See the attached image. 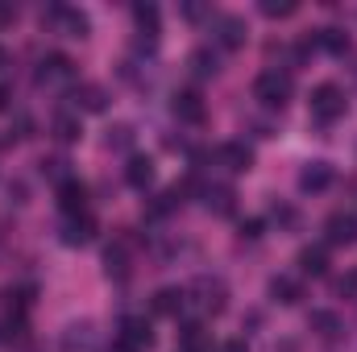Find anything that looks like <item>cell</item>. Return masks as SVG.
<instances>
[{"label":"cell","mask_w":357,"mask_h":352,"mask_svg":"<svg viewBox=\"0 0 357 352\" xmlns=\"http://www.w3.org/2000/svg\"><path fill=\"white\" fill-rule=\"evenodd\" d=\"M299 273H307V278H320V273H328V253L316 245H307V249H299Z\"/></svg>","instance_id":"cell-15"},{"label":"cell","mask_w":357,"mask_h":352,"mask_svg":"<svg viewBox=\"0 0 357 352\" xmlns=\"http://www.w3.org/2000/svg\"><path fill=\"white\" fill-rule=\"evenodd\" d=\"M91 232H96V224H91V216H71L67 224H63V245H88Z\"/></svg>","instance_id":"cell-13"},{"label":"cell","mask_w":357,"mask_h":352,"mask_svg":"<svg viewBox=\"0 0 357 352\" xmlns=\"http://www.w3.org/2000/svg\"><path fill=\"white\" fill-rule=\"evenodd\" d=\"M212 29H216V42H220L225 50H237V46H245V33H250V29H245V21H241V17H233V13L216 17V25H212Z\"/></svg>","instance_id":"cell-5"},{"label":"cell","mask_w":357,"mask_h":352,"mask_svg":"<svg viewBox=\"0 0 357 352\" xmlns=\"http://www.w3.org/2000/svg\"><path fill=\"white\" fill-rule=\"evenodd\" d=\"M133 21L142 33H158V8L154 4H133Z\"/></svg>","instance_id":"cell-22"},{"label":"cell","mask_w":357,"mask_h":352,"mask_svg":"<svg viewBox=\"0 0 357 352\" xmlns=\"http://www.w3.org/2000/svg\"><path fill=\"white\" fill-rule=\"evenodd\" d=\"M220 352H250V349H245V340H229Z\"/></svg>","instance_id":"cell-31"},{"label":"cell","mask_w":357,"mask_h":352,"mask_svg":"<svg viewBox=\"0 0 357 352\" xmlns=\"http://www.w3.org/2000/svg\"><path fill=\"white\" fill-rule=\"evenodd\" d=\"M13 17H17V8H13V4H0V25H4V21H13Z\"/></svg>","instance_id":"cell-30"},{"label":"cell","mask_w":357,"mask_h":352,"mask_svg":"<svg viewBox=\"0 0 357 352\" xmlns=\"http://www.w3.org/2000/svg\"><path fill=\"white\" fill-rule=\"evenodd\" d=\"M341 116H345V91L337 88V83H320V88L312 91V120L333 125Z\"/></svg>","instance_id":"cell-2"},{"label":"cell","mask_w":357,"mask_h":352,"mask_svg":"<svg viewBox=\"0 0 357 352\" xmlns=\"http://www.w3.org/2000/svg\"><path fill=\"white\" fill-rule=\"evenodd\" d=\"M129 141H133V133H129V129H125V125H116V129H112V133H108V145H116V150H125V145H129Z\"/></svg>","instance_id":"cell-28"},{"label":"cell","mask_w":357,"mask_h":352,"mask_svg":"<svg viewBox=\"0 0 357 352\" xmlns=\"http://www.w3.org/2000/svg\"><path fill=\"white\" fill-rule=\"evenodd\" d=\"M241 237H250V241H254V237H262V224H258V220H250V224H241Z\"/></svg>","instance_id":"cell-29"},{"label":"cell","mask_w":357,"mask_h":352,"mask_svg":"<svg viewBox=\"0 0 357 352\" xmlns=\"http://www.w3.org/2000/svg\"><path fill=\"white\" fill-rule=\"evenodd\" d=\"M79 133H84V129H79V120H75V116H67V112H63V116H54V137H59V141H75Z\"/></svg>","instance_id":"cell-23"},{"label":"cell","mask_w":357,"mask_h":352,"mask_svg":"<svg viewBox=\"0 0 357 352\" xmlns=\"http://www.w3.org/2000/svg\"><path fill=\"white\" fill-rule=\"evenodd\" d=\"M59 207H63L67 216H84V207H88V186H84L79 178H63V182H59Z\"/></svg>","instance_id":"cell-6"},{"label":"cell","mask_w":357,"mask_h":352,"mask_svg":"<svg viewBox=\"0 0 357 352\" xmlns=\"http://www.w3.org/2000/svg\"><path fill=\"white\" fill-rule=\"evenodd\" d=\"M204 199H208V211H216V216H229L233 211V191L229 186H212Z\"/></svg>","instance_id":"cell-21"},{"label":"cell","mask_w":357,"mask_h":352,"mask_svg":"<svg viewBox=\"0 0 357 352\" xmlns=\"http://www.w3.org/2000/svg\"><path fill=\"white\" fill-rule=\"evenodd\" d=\"M175 116L187 120V125H199V120L208 116V108H204V99H199L195 91H178L175 95Z\"/></svg>","instance_id":"cell-12"},{"label":"cell","mask_w":357,"mask_h":352,"mask_svg":"<svg viewBox=\"0 0 357 352\" xmlns=\"http://www.w3.org/2000/svg\"><path fill=\"white\" fill-rule=\"evenodd\" d=\"M0 67H4V46H0Z\"/></svg>","instance_id":"cell-34"},{"label":"cell","mask_w":357,"mask_h":352,"mask_svg":"<svg viewBox=\"0 0 357 352\" xmlns=\"http://www.w3.org/2000/svg\"><path fill=\"white\" fill-rule=\"evenodd\" d=\"M63 352H96V328L91 323H71L63 332Z\"/></svg>","instance_id":"cell-11"},{"label":"cell","mask_w":357,"mask_h":352,"mask_svg":"<svg viewBox=\"0 0 357 352\" xmlns=\"http://www.w3.org/2000/svg\"><path fill=\"white\" fill-rule=\"evenodd\" d=\"M312 328H316L320 336H328V340L341 332V323H337V315H333V311H312Z\"/></svg>","instance_id":"cell-24"},{"label":"cell","mask_w":357,"mask_h":352,"mask_svg":"<svg viewBox=\"0 0 357 352\" xmlns=\"http://www.w3.org/2000/svg\"><path fill=\"white\" fill-rule=\"evenodd\" d=\"M38 79H42V83H71V79H75V63L63 58V54H50V58L42 63Z\"/></svg>","instance_id":"cell-9"},{"label":"cell","mask_w":357,"mask_h":352,"mask_svg":"<svg viewBox=\"0 0 357 352\" xmlns=\"http://www.w3.org/2000/svg\"><path fill=\"white\" fill-rule=\"evenodd\" d=\"M324 237H328V245H354L357 241V220L345 216V211L328 216V220H324Z\"/></svg>","instance_id":"cell-8"},{"label":"cell","mask_w":357,"mask_h":352,"mask_svg":"<svg viewBox=\"0 0 357 352\" xmlns=\"http://www.w3.org/2000/svg\"><path fill=\"white\" fill-rule=\"evenodd\" d=\"M178 352H191V349H178Z\"/></svg>","instance_id":"cell-35"},{"label":"cell","mask_w":357,"mask_h":352,"mask_svg":"<svg viewBox=\"0 0 357 352\" xmlns=\"http://www.w3.org/2000/svg\"><path fill=\"white\" fill-rule=\"evenodd\" d=\"M183 303H187V294L175 290V286H167V290H158V294H154V315H178V311H183Z\"/></svg>","instance_id":"cell-16"},{"label":"cell","mask_w":357,"mask_h":352,"mask_svg":"<svg viewBox=\"0 0 357 352\" xmlns=\"http://www.w3.org/2000/svg\"><path fill=\"white\" fill-rule=\"evenodd\" d=\"M254 99H262L266 108H282V104L291 99V75L278 71V67L262 71V75L254 79Z\"/></svg>","instance_id":"cell-1"},{"label":"cell","mask_w":357,"mask_h":352,"mask_svg":"<svg viewBox=\"0 0 357 352\" xmlns=\"http://www.w3.org/2000/svg\"><path fill=\"white\" fill-rule=\"evenodd\" d=\"M75 104H79L84 112H104L108 95H104V88H96V83H84V88L75 91Z\"/></svg>","instance_id":"cell-17"},{"label":"cell","mask_w":357,"mask_h":352,"mask_svg":"<svg viewBox=\"0 0 357 352\" xmlns=\"http://www.w3.org/2000/svg\"><path fill=\"white\" fill-rule=\"evenodd\" d=\"M191 71H195V75H216V58H212L208 50H195V54H191Z\"/></svg>","instance_id":"cell-25"},{"label":"cell","mask_w":357,"mask_h":352,"mask_svg":"<svg viewBox=\"0 0 357 352\" xmlns=\"http://www.w3.org/2000/svg\"><path fill=\"white\" fill-rule=\"evenodd\" d=\"M337 294H341V298H354L357 294V269H349V273L337 282Z\"/></svg>","instance_id":"cell-26"},{"label":"cell","mask_w":357,"mask_h":352,"mask_svg":"<svg viewBox=\"0 0 357 352\" xmlns=\"http://www.w3.org/2000/svg\"><path fill=\"white\" fill-rule=\"evenodd\" d=\"M270 294H274V303L291 307V303H299V282L295 278H274L270 282Z\"/></svg>","instance_id":"cell-19"},{"label":"cell","mask_w":357,"mask_h":352,"mask_svg":"<svg viewBox=\"0 0 357 352\" xmlns=\"http://www.w3.org/2000/svg\"><path fill=\"white\" fill-rule=\"evenodd\" d=\"M63 166H67V162H59V158H54V162H46V170H50L54 178H63Z\"/></svg>","instance_id":"cell-32"},{"label":"cell","mask_w":357,"mask_h":352,"mask_svg":"<svg viewBox=\"0 0 357 352\" xmlns=\"http://www.w3.org/2000/svg\"><path fill=\"white\" fill-rule=\"evenodd\" d=\"M316 46H324L328 54H345V50H349V38H345L341 29H320V33H316Z\"/></svg>","instance_id":"cell-20"},{"label":"cell","mask_w":357,"mask_h":352,"mask_svg":"<svg viewBox=\"0 0 357 352\" xmlns=\"http://www.w3.org/2000/svg\"><path fill=\"white\" fill-rule=\"evenodd\" d=\"M4 104H8V91L0 88V108H4Z\"/></svg>","instance_id":"cell-33"},{"label":"cell","mask_w":357,"mask_h":352,"mask_svg":"<svg viewBox=\"0 0 357 352\" xmlns=\"http://www.w3.org/2000/svg\"><path fill=\"white\" fill-rule=\"evenodd\" d=\"M195 303H199V311L220 315V311H225V282H216V278H199V282H195Z\"/></svg>","instance_id":"cell-7"},{"label":"cell","mask_w":357,"mask_h":352,"mask_svg":"<svg viewBox=\"0 0 357 352\" xmlns=\"http://www.w3.org/2000/svg\"><path fill=\"white\" fill-rule=\"evenodd\" d=\"M50 21H54V29L59 33H67V38H88V17L79 13V8H67V4H59V8H50Z\"/></svg>","instance_id":"cell-4"},{"label":"cell","mask_w":357,"mask_h":352,"mask_svg":"<svg viewBox=\"0 0 357 352\" xmlns=\"http://www.w3.org/2000/svg\"><path fill=\"white\" fill-rule=\"evenodd\" d=\"M216 158H220L225 170H250V166H254V154H250V145H241V141H225V145L216 150Z\"/></svg>","instance_id":"cell-10"},{"label":"cell","mask_w":357,"mask_h":352,"mask_svg":"<svg viewBox=\"0 0 357 352\" xmlns=\"http://www.w3.org/2000/svg\"><path fill=\"white\" fill-rule=\"evenodd\" d=\"M262 13H266V17H291V13H295V4H291V0H282V4L266 0V4H262Z\"/></svg>","instance_id":"cell-27"},{"label":"cell","mask_w":357,"mask_h":352,"mask_svg":"<svg viewBox=\"0 0 357 352\" xmlns=\"http://www.w3.org/2000/svg\"><path fill=\"white\" fill-rule=\"evenodd\" d=\"M121 344L133 352L150 349L154 344V328H150V319H142V315H129V319H121Z\"/></svg>","instance_id":"cell-3"},{"label":"cell","mask_w":357,"mask_h":352,"mask_svg":"<svg viewBox=\"0 0 357 352\" xmlns=\"http://www.w3.org/2000/svg\"><path fill=\"white\" fill-rule=\"evenodd\" d=\"M125 178H129L133 186H150V182H154V162H150V158H129Z\"/></svg>","instance_id":"cell-18"},{"label":"cell","mask_w":357,"mask_h":352,"mask_svg":"<svg viewBox=\"0 0 357 352\" xmlns=\"http://www.w3.org/2000/svg\"><path fill=\"white\" fill-rule=\"evenodd\" d=\"M333 182V166L328 162H307L303 170H299V186L303 191H324Z\"/></svg>","instance_id":"cell-14"}]
</instances>
